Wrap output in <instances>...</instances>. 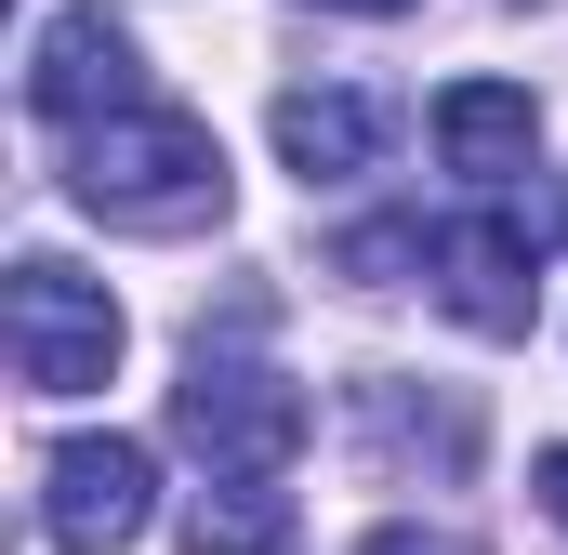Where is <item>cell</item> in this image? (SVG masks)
<instances>
[{
	"label": "cell",
	"mask_w": 568,
	"mask_h": 555,
	"mask_svg": "<svg viewBox=\"0 0 568 555\" xmlns=\"http://www.w3.org/2000/svg\"><path fill=\"white\" fill-rule=\"evenodd\" d=\"M67 199L133 225V239H185V225H225V145L199 133L185 107H120L93 133H67Z\"/></svg>",
	"instance_id": "obj_1"
},
{
	"label": "cell",
	"mask_w": 568,
	"mask_h": 555,
	"mask_svg": "<svg viewBox=\"0 0 568 555\" xmlns=\"http://www.w3.org/2000/svg\"><path fill=\"white\" fill-rule=\"evenodd\" d=\"M252 331V317H239ZM239 331H199V357H185V384H172V436L225 476V490H265L291 450H304V384L265 371Z\"/></svg>",
	"instance_id": "obj_2"
},
{
	"label": "cell",
	"mask_w": 568,
	"mask_h": 555,
	"mask_svg": "<svg viewBox=\"0 0 568 555\" xmlns=\"http://www.w3.org/2000/svg\"><path fill=\"white\" fill-rule=\"evenodd\" d=\"M0 344H13L27 397H93L120 371V304H106V278H80L67 252H27L13 291H0Z\"/></svg>",
	"instance_id": "obj_3"
},
{
	"label": "cell",
	"mask_w": 568,
	"mask_h": 555,
	"mask_svg": "<svg viewBox=\"0 0 568 555\" xmlns=\"http://www.w3.org/2000/svg\"><path fill=\"white\" fill-rule=\"evenodd\" d=\"M542 239H568V199H542V212H476V225H436V304L463 317V331H489V344H516L529 331V252Z\"/></svg>",
	"instance_id": "obj_4"
},
{
	"label": "cell",
	"mask_w": 568,
	"mask_h": 555,
	"mask_svg": "<svg viewBox=\"0 0 568 555\" xmlns=\"http://www.w3.org/2000/svg\"><path fill=\"white\" fill-rule=\"evenodd\" d=\"M145 503H159L145 436H67L40 463V543H67V555H120L145 529Z\"/></svg>",
	"instance_id": "obj_5"
},
{
	"label": "cell",
	"mask_w": 568,
	"mask_h": 555,
	"mask_svg": "<svg viewBox=\"0 0 568 555\" xmlns=\"http://www.w3.org/2000/svg\"><path fill=\"white\" fill-rule=\"evenodd\" d=\"M27 107H40L53 133H93V120H120V107H145V80H133V27H120L106 0L53 13V27L27 40Z\"/></svg>",
	"instance_id": "obj_6"
},
{
	"label": "cell",
	"mask_w": 568,
	"mask_h": 555,
	"mask_svg": "<svg viewBox=\"0 0 568 555\" xmlns=\"http://www.w3.org/2000/svg\"><path fill=\"white\" fill-rule=\"evenodd\" d=\"M278 159L304 172V185L371 172V159H384V93H344V80H304V93H278Z\"/></svg>",
	"instance_id": "obj_7"
},
{
	"label": "cell",
	"mask_w": 568,
	"mask_h": 555,
	"mask_svg": "<svg viewBox=\"0 0 568 555\" xmlns=\"http://www.w3.org/2000/svg\"><path fill=\"white\" fill-rule=\"evenodd\" d=\"M436 145H449V172L503 185V172H529V145H542V107H529L516 80H449V93H436Z\"/></svg>",
	"instance_id": "obj_8"
},
{
	"label": "cell",
	"mask_w": 568,
	"mask_h": 555,
	"mask_svg": "<svg viewBox=\"0 0 568 555\" xmlns=\"http://www.w3.org/2000/svg\"><path fill=\"white\" fill-rule=\"evenodd\" d=\"M357 436H371V463H397V476H410V463H436V476L476 463V411H463V397H410V384H384V371L357 384Z\"/></svg>",
	"instance_id": "obj_9"
},
{
	"label": "cell",
	"mask_w": 568,
	"mask_h": 555,
	"mask_svg": "<svg viewBox=\"0 0 568 555\" xmlns=\"http://www.w3.org/2000/svg\"><path fill=\"white\" fill-rule=\"evenodd\" d=\"M185 555H291V503L278 490H199Z\"/></svg>",
	"instance_id": "obj_10"
},
{
	"label": "cell",
	"mask_w": 568,
	"mask_h": 555,
	"mask_svg": "<svg viewBox=\"0 0 568 555\" xmlns=\"http://www.w3.org/2000/svg\"><path fill=\"white\" fill-rule=\"evenodd\" d=\"M357 555H476V543H463V529H410V516H397V529H371Z\"/></svg>",
	"instance_id": "obj_11"
},
{
	"label": "cell",
	"mask_w": 568,
	"mask_h": 555,
	"mask_svg": "<svg viewBox=\"0 0 568 555\" xmlns=\"http://www.w3.org/2000/svg\"><path fill=\"white\" fill-rule=\"evenodd\" d=\"M542 516L568 529V450H542Z\"/></svg>",
	"instance_id": "obj_12"
},
{
	"label": "cell",
	"mask_w": 568,
	"mask_h": 555,
	"mask_svg": "<svg viewBox=\"0 0 568 555\" xmlns=\"http://www.w3.org/2000/svg\"><path fill=\"white\" fill-rule=\"evenodd\" d=\"M317 13H410V0H317Z\"/></svg>",
	"instance_id": "obj_13"
}]
</instances>
